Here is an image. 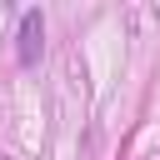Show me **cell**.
Returning <instances> with one entry per match:
<instances>
[{
	"label": "cell",
	"mask_w": 160,
	"mask_h": 160,
	"mask_svg": "<svg viewBox=\"0 0 160 160\" xmlns=\"http://www.w3.org/2000/svg\"><path fill=\"white\" fill-rule=\"evenodd\" d=\"M20 45V65H40V55H45V20H40V10H25L20 15V35H15Z\"/></svg>",
	"instance_id": "6da1fadb"
}]
</instances>
